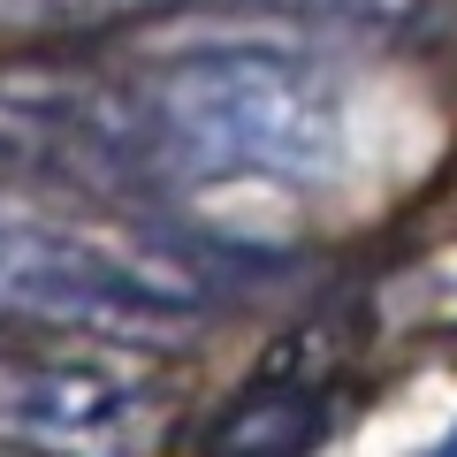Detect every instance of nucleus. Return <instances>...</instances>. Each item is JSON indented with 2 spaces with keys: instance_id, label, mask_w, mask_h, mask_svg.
Returning a JSON list of instances; mask_svg holds the SVG:
<instances>
[{
  "instance_id": "nucleus-5",
  "label": "nucleus",
  "mask_w": 457,
  "mask_h": 457,
  "mask_svg": "<svg viewBox=\"0 0 457 457\" xmlns=\"http://www.w3.org/2000/svg\"><path fill=\"white\" fill-rule=\"evenodd\" d=\"M161 8H176V0H38L54 31H114V23H145Z\"/></svg>"
},
{
  "instance_id": "nucleus-7",
  "label": "nucleus",
  "mask_w": 457,
  "mask_h": 457,
  "mask_svg": "<svg viewBox=\"0 0 457 457\" xmlns=\"http://www.w3.org/2000/svg\"><path fill=\"white\" fill-rule=\"evenodd\" d=\"M0 343H8V336H0Z\"/></svg>"
},
{
  "instance_id": "nucleus-6",
  "label": "nucleus",
  "mask_w": 457,
  "mask_h": 457,
  "mask_svg": "<svg viewBox=\"0 0 457 457\" xmlns=\"http://www.w3.org/2000/svg\"><path fill=\"white\" fill-rule=\"evenodd\" d=\"M427 457H457V427H450V435H442V442H435V450H427Z\"/></svg>"
},
{
  "instance_id": "nucleus-4",
  "label": "nucleus",
  "mask_w": 457,
  "mask_h": 457,
  "mask_svg": "<svg viewBox=\"0 0 457 457\" xmlns=\"http://www.w3.org/2000/svg\"><path fill=\"white\" fill-rule=\"evenodd\" d=\"M336 435V389L320 366H267L245 396H228L191 435V457H312Z\"/></svg>"
},
{
  "instance_id": "nucleus-1",
  "label": "nucleus",
  "mask_w": 457,
  "mask_h": 457,
  "mask_svg": "<svg viewBox=\"0 0 457 457\" xmlns=\"http://www.w3.org/2000/svg\"><path fill=\"white\" fill-rule=\"evenodd\" d=\"M122 92L161 183L320 191L343 176V153H351L343 84L305 46H267V38L191 46L137 69Z\"/></svg>"
},
{
  "instance_id": "nucleus-2",
  "label": "nucleus",
  "mask_w": 457,
  "mask_h": 457,
  "mask_svg": "<svg viewBox=\"0 0 457 457\" xmlns=\"http://www.w3.org/2000/svg\"><path fill=\"white\" fill-rule=\"evenodd\" d=\"M228 282L176 237L153 228H77L0 206V320L92 343H168L213 312Z\"/></svg>"
},
{
  "instance_id": "nucleus-3",
  "label": "nucleus",
  "mask_w": 457,
  "mask_h": 457,
  "mask_svg": "<svg viewBox=\"0 0 457 457\" xmlns=\"http://www.w3.org/2000/svg\"><path fill=\"white\" fill-rule=\"evenodd\" d=\"M168 389L107 359H31L0 343V442L23 457H153Z\"/></svg>"
}]
</instances>
